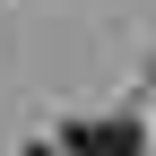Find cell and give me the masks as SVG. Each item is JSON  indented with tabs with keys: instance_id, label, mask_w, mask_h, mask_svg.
Here are the masks:
<instances>
[{
	"instance_id": "1",
	"label": "cell",
	"mask_w": 156,
	"mask_h": 156,
	"mask_svg": "<svg viewBox=\"0 0 156 156\" xmlns=\"http://www.w3.org/2000/svg\"><path fill=\"white\" fill-rule=\"evenodd\" d=\"M61 156H139V130L113 122V113H104V122H69L61 130Z\"/></svg>"
}]
</instances>
